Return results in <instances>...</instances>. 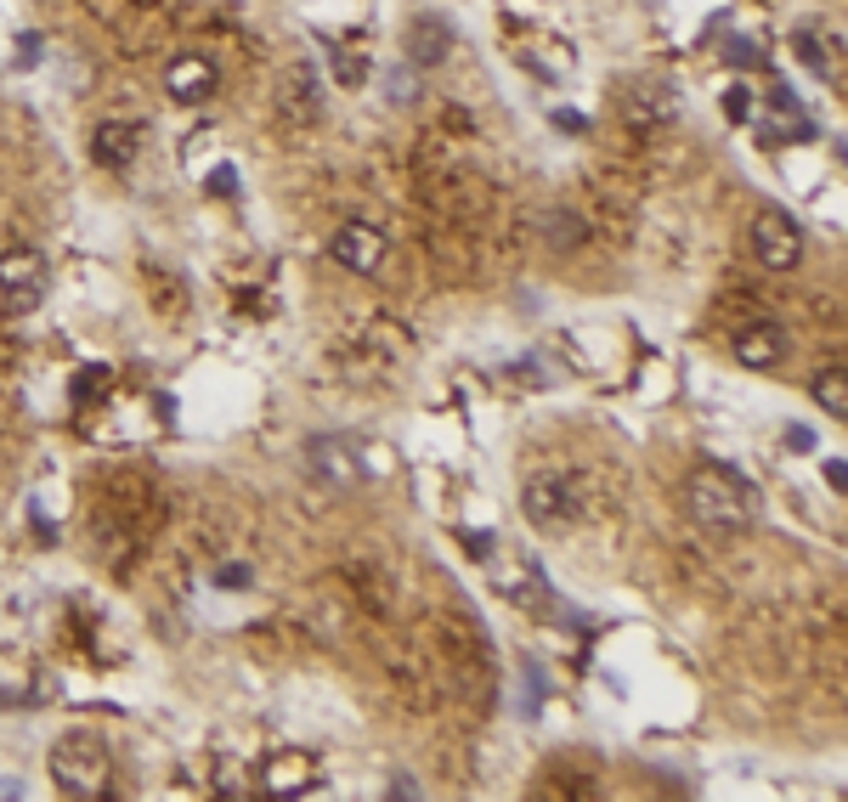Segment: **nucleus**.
Returning a JSON list of instances; mask_svg holds the SVG:
<instances>
[{
  "label": "nucleus",
  "mask_w": 848,
  "mask_h": 802,
  "mask_svg": "<svg viewBox=\"0 0 848 802\" xmlns=\"http://www.w3.org/2000/svg\"><path fill=\"white\" fill-rule=\"evenodd\" d=\"M684 503H690V514H696L707 532H747L752 514H758L752 480L741 469H729V464H696V469H690Z\"/></svg>",
  "instance_id": "obj_1"
},
{
  "label": "nucleus",
  "mask_w": 848,
  "mask_h": 802,
  "mask_svg": "<svg viewBox=\"0 0 848 802\" xmlns=\"http://www.w3.org/2000/svg\"><path fill=\"white\" fill-rule=\"evenodd\" d=\"M52 780H57V791L63 797H74V802H97V797H108L113 791V751H108V740L102 735H91V729H74V735H63L57 746H52Z\"/></svg>",
  "instance_id": "obj_2"
},
{
  "label": "nucleus",
  "mask_w": 848,
  "mask_h": 802,
  "mask_svg": "<svg viewBox=\"0 0 848 802\" xmlns=\"http://www.w3.org/2000/svg\"><path fill=\"white\" fill-rule=\"evenodd\" d=\"M46 255L41 249H7L0 255V323H18L46 300Z\"/></svg>",
  "instance_id": "obj_3"
},
{
  "label": "nucleus",
  "mask_w": 848,
  "mask_h": 802,
  "mask_svg": "<svg viewBox=\"0 0 848 802\" xmlns=\"http://www.w3.org/2000/svg\"><path fill=\"white\" fill-rule=\"evenodd\" d=\"M521 514L537 532H566L577 520V487L566 475H532L521 487Z\"/></svg>",
  "instance_id": "obj_4"
},
{
  "label": "nucleus",
  "mask_w": 848,
  "mask_h": 802,
  "mask_svg": "<svg viewBox=\"0 0 848 802\" xmlns=\"http://www.w3.org/2000/svg\"><path fill=\"white\" fill-rule=\"evenodd\" d=\"M752 255L763 260V271H792V266L803 260V232H797V221L781 215V210H763V215L752 221Z\"/></svg>",
  "instance_id": "obj_5"
},
{
  "label": "nucleus",
  "mask_w": 848,
  "mask_h": 802,
  "mask_svg": "<svg viewBox=\"0 0 848 802\" xmlns=\"http://www.w3.org/2000/svg\"><path fill=\"white\" fill-rule=\"evenodd\" d=\"M328 255H334L345 271H379V260H384V232L368 226V221H345V226L328 237Z\"/></svg>",
  "instance_id": "obj_6"
},
{
  "label": "nucleus",
  "mask_w": 848,
  "mask_h": 802,
  "mask_svg": "<svg viewBox=\"0 0 848 802\" xmlns=\"http://www.w3.org/2000/svg\"><path fill=\"white\" fill-rule=\"evenodd\" d=\"M142 153V125L136 119H102L97 136H91V158L102 170H131Z\"/></svg>",
  "instance_id": "obj_7"
},
{
  "label": "nucleus",
  "mask_w": 848,
  "mask_h": 802,
  "mask_svg": "<svg viewBox=\"0 0 848 802\" xmlns=\"http://www.w3.org/2000/svg\"><path fill=\"white\" fill-rule=\"evenodd\" d=\"M781 350H786L781 323H747V328H736V363L752 368V374L781 368Z\"/></svg>",
  "instance_id": "obj_8"
},
{
  "label": "nucleus",
  "mask_w": 848,
  "mask_h": 802,
  "mask_svg": "<svg viewBox=\"0 0 848 802\" xmlns=\"http://www.w3.org/2000/svg\"><path fill=\"white\" fill-rule=\"evenodd\" d=\"M305 453H312V469L323 480H334V487H357V480L368 475V464H357V447H352V441H339V435H317Z\"/></svg>",
  "instance_id": "obj_9"
},
{
  "label": "nucleus",
  "mask_w": 848,
  "mask_h": 802,
  "mask_svg": "<svg viewBox=\"0 0 848 802\" xmlns=\"http://www.w3.org/2000/svg\"><path fill=\"white\" fill-rule=\"evenodd\" d=\"M165 86H170L176 102H210L215 97V63L210 57H176Z\"/></svg>",
  "instance_id": "obj_10"
},
{
  "label": "nucleus",
  "mask_w": 848,
  "mask_h": 802,
  "mask_svg": "<svg viewBox=\"0 0 848 802\" xmlns=\"http://www.w3.org/2000/svg\"><path fill=\"white\" fill-rule=\"evenodd\" d=\"M453 52V29L442 18H413L408 23V57L413 63H442Z\"/></svg>",
  "instance_id": "obj_11"
},
{
  "label": "nucleus",
  "mask_w": 848,
  "mask_h": 802,
  "mask_svg": "<svg viewBox=\"0 0 848 802\" xmlns=\"http://www.w3.org/2000/svg\"><path fill=\"white\" fill-rule=\"evenodd\" d=\"M312 757L305 751H289V757H272V764H266V791H305L312 786Z\"/></svg>",
  "instance_id": "obj_12"
},
{
  "label": "nucleus",
  "mask_w": 848,
  "mask_h": 802,
  "mask_svg": "<svg viewBox=\"0 0 848 802\" xmlns=\"http://www.w3.org/2000/svg\"><path fill=\"white\" fill-rule=\"evenodd\" d=\"M278 102H289L294 119H317V74L312 68H294L289 74V97L278 91Z\"/></svg>",
  "instance_id": "obj_13"
},
{
  "label": "nucleus",
  "mask_w": 848,
  "mask_h": 802,
  "mask_svg": "<svg viewBox=\"0 0 848 802\" xmlns=\"http://www.w3.org/2000/svg\"><path fill=\"white\" fill-rule=\"evenodd\" d=\"M815 401H821V408H826L832 419H843V413H848V390H843V374H837V368L815 379Z\"/></svg>",
  "instance_id": "obj_14"
},
{
  "label": "nucleus",
  "mask_w": 848,
  "mask_h": 802,
  "mask_svg": "<svg viewBox=\"0 0 848 802\" xmlns=\"http://www.w3.org/2000/svg\"><path fill=\"white\" fill-rule=\"evenodd\" d=\"M724 119H736V125H747V119H752V91L747 86H729L724 91Z\"/></svg>",
  "instance_id": "obj_15"
},
{
  "label": "nucleus",
  "mask_w": 848,
  "mask_h": 802,
  "mask_svg": "<svg viewBox=\"0 0 848 802\" xmlns=\"http://www.w3.org/2000/svg\"><path fill=\"white\" fill-rule=\"evenodd\" d=\"M797 57L815 68V74H826V57H821V46H815V34H797Z\"/></svg>",
  "instance_id": "obj_16"
},
{
  "label": "nucleus",
  "mask_w": 848,
  "mask_h": 802,
  "mask_svg": "<svg viewBox=\"0 0 848 802\" xmlns=\"http://www.w3.org/2000/svg\"><path fill=\"white\" fill-rule=\"evenodd\" d=\"M334 74H339V86H362V74H368V68H362L357 57H339V63H334Z\"/></svg>",
  "instance_id": "obj_17"
},
{
  "label": "nucleus",
  "mask_w": 848,
  "mask_h": 802,
  "mask_svg": "<svg viewBox=\"0 0 848 802\" xmlns=\"http://www.w3.org/2000/svg\"><path fill=\"white\" fill-rule=\"evenodd\" d=\"M210 192H221V198H233V192H238V170H226V165H221V170L210 176Z\"/></svg>",
  "instance_id": "obj_18"
},
{
  "label": "nucleus",
  "mask_w": 848,
  "mask_h": 802,
  "mask_svg": "<svg viewBox=\"0 0 848 802\" xmlns=\"http://www.w3.org/2000/svg\"><path fill=\"white\" fill-rule=\"evenodd\" d=\"M729 63H741V68H752V63H758V52H752V40H729Z\"/></svg>",
  "instance_id": "obj_19"
},
{
  "label": "nucleus",
  "mask_w": 848,
  "mask_h": 802,
  "mask_svg": "<svg viewBox=\"0 0 848 802\" xmlns=\"http://www.w3.org/2000/svg\"><path fill=\"white\" fill-rule=\"evenodd\" d=\"M215 582H221V588H244V582H249V566H221Z\"/></svg>",
  "instance_id": "obj_20"
},
{
  "label": "nucleus",
  "mask_w": 848,
  "mask_h": 802,
  "mask_svg": "<svg viewBox=\"0 0 848 802\" xmlns=\"http://www.w3.org/2000/svg\"><path fill=\"white\" fill-rule=\"evenodd\" d=\"M18 63L29 68V63H41V34H23V52H18Z\"/></svg>",
  "instance_id": "obj_21"
},
{
  "label": "nucleus",
  "mask_w": 848,
  "mask_h": 802,
  "mask_svg": "<svg viewBox=\"0 0 848 802\" xmlns=\"http://www.w3.org/2000/svg\"><path fill=\"white\" fill-rule=\"evenodd\" d=\"M826 480H832V487H837V492H843V487H848V469H843V464H837V458H826Z\"/></svg>",
  "instance_id": "obj_22"
}]
</instances>
